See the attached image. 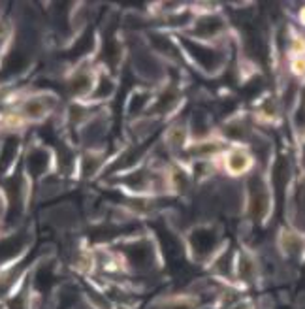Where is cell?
Masks as SVG:
<instances>
[{"instance_id": "cell-2", "label": "cell", "mask_w": 305, "mask_h": 309, "mask_svg": "<svg viewBox=\"0 0 305 309\" xmlns=\"http://www.w3.org/2000/svg\"><path fill=\"white\" fill-rule=\"evenodd\" d=\"M249 166V155L245 151H232L226 157V168L230 170L232 174H241Z\"/></svg>"}, {"instance_id": "cell-1", "label": "cell", "mask_w": 305, "mask_h": 309, "mask_svg": "<svg viewBox=\"0 0 305 309\" xmlns=\"http://www.w3.org/2000/svg\"><path fill=\"white\" fill-rule=\"evenodd\" d=\"M187 138H189V136H187V129H185V127H181V125H172V127H168L164 136H162V146H164L166 151L175 155V153H179L189 143Z\"/></svg>"}]
</instances>
